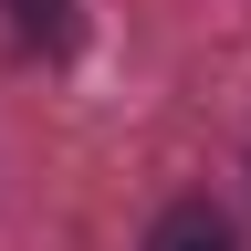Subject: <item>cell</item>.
Here are the masks:
<instances>
[{"label": "cell", "mask_w": 251, "mask_h": 251, "mask_svg": "<svg viewBox=\"0 0 251 251\" xmlns=\"http://www.w3.org/2000/svg\"><path fill=\"white\" fill-rule=\"evenodd\" d=\"M147 251H241V230H230V209H209V199H178V209L147 230Z\"/></svg>", "instance_id": "cell-1"}, {"label": "cell", "mask_w": 251, "mask_h": 251, "mask_svg": "<svg viewBox=\"0 0 251 251\" xmlns=\"http://www.w3.org/2000/svg\"><path fill=\"white\" fill-rule=\"evenodd\" d=\"M63 11H74V0H21V31H31V42H74Z\"/></svg>", "instance_id": "cell-2"}]
</instances>
